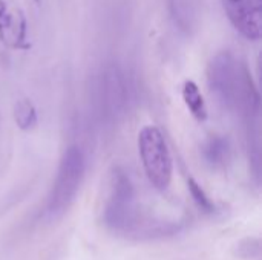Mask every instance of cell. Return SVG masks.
<instances>
[{
    "mask_svg": "<svg viewBox=\"0 0 262 260\" xmlns=\"http://www.w3.org/2000/svg\"><path fill=\"white\" fill-rule=\"evenodd\" d=\"M233 28L247 40L262 35V0H221Z\"/></svg>",
    "mask_w": 262,
    "mask_h": 260,
    "instance_id": "obj_6",
    "label": "cell"
},
{
    "mask_svg": "<svg viewBox=\"0 0 262 260\" xmlns=\"http://www.w3.org/2000/svg\"><path fill=\"white\" fill-rule=\"evenodd\" d=\"M100 93V109L104 116H111V120H117L120 113H123L127 101L126 87L123 84V80L117 74H109V77L104 80L101 86Z\"/></svg>",
    "mask_w": 262,
    "mask_h": 260,
    "instance_id": "obj_7",
    "label": "cell"
},
{
    "mask_svg": "<svg viewBox=\"0 0 262 260\" xmlns=\"http://www.w3.org/2000/svg\"><path fill=\"white\" fill-rule=\"evenodd\" d=\"M183 100L190 110V113L198 120V121H206L207 120V107L206 101L203 98V93L198 87V84L192 80L184 81L183 84Z\"/></svg>",
    "mask_w": 262,
    "mask_h": 260,
    "instance_id": "obj_8",
    "label": "cell"
},
{
    "mask_svg": "<svg viewBox=\"0 0 262 260\" xmlns=\"http://www.w3.org/2000/svg\"><path fill=\"white\" fill-rule=\"evenodd\" d=\"M34 2H37V3H40V0H34Z\"/></svg>",
    "mask_w": 262,
    "mask_h": 260,
    "instance_id": "obj_12",
    "label": "cell"
},
{
    "mask_svg": "<svg viewBox=\"0 0 262 260\" xmlns=\"http://www.w3.org/2000/svg\"><path fill=\"white\" fill-rule=\"evenodd\" d=\"M207 77L212 93L224 109L249 118L258 115L259 93L247 66L236 55L229 51L216 54L209 64Z\"/></svg>",
    "mask_w": 262,
    "mask_h": 260,
    "instance_id": "obj_2",
    "label": "cell"
},
{
    "mask_svg": "<svg viewBox=\"0 0 262 260\" xmlns=\"http://www.w3.org/2000/svg\"><path fill=\"white\" fill-rule=\"evenodd\" d=\"M203 155L212 166H223L229 159V144L224 138L212 136L203 147Z\"/></svg>",
    "mask_w": 262,
    "mask_h": 260,
    "instance_id": "obj_9",
    "label": "cell"
},
{
    "mask_svg": "<svg viewBox=\"0 0 262 260\" xmlns=\"http://www.w3.org/2000/svg\"><path fill=\"white\" fill-rule=\"evenodd\" d=\"M101 219L107 230L129 238L164 236L177 230V227L169 222H155L147 219L141 210V204H138L137 190L130 176L120 167L114 169L111 175Z\"/></svg>",
    "mask_w": 262,
    "mask_h": 260,
    "instance_id": "obj_1",
    "label": "cell"
},
{
    "mask_svg": "<svg viewBox=\"0 0 262 260\" xmlns=\"http://www.w3.org/2000/svg\"><path fill=\"white\" fill-rule=\"evenodd\" d=\"M0 43L11 49H28V21L17 0H0Z\"/></svg>",
    "mask_w": 262,
    "mask_h": 260,
    "instance_id": "obj_5",
    "label": "cell"
},
{
    "mask_svg": "<svg viewBox=\"0 0 262 260\" xmlns=\"http://www.w3.org/2000/svg\"><path fill=\"white\" fill-rule=\"evenodd\" d=\"M138 152L149 184L166 192L172 184L173 162L163 132L157 126H146L138 133Z\"/></svg>",
    "mask_w": 262,
    "mask_h": 260,
    "instance_id": "obj_4",
    "label": "cell"
},
{
    "mask_svg": "<svg viewBox=\"0 0 262 260\" xmlns=\"http://www.w3.org/2000/svg\"><path fill=\"white\" fill-rule=\"evenodd\" d=\"M187 185H189L190 195H192L193 201L196 202V205H198L201 210H204V211H207V213H212V211L215 210V205H213L212 199L206 195V192L203 190V187H201L193 178H189V179H187Z\"/></svg>",
    "mask_w": 262,
    "mask_h": 260,
    "instance_id": "obj_11",
    "label": "cell"
},
{
    "mask_svg": "<svg viewBox=\"0 0 262 260\" xmlns=\"http://www.w3.org/2000/svg\"><path fill=\"white\" fill-rule=\"evenodd\" d=\"M84 170L86 159L81 149L77 146H71L69 149H66L60 159L55 181L52 184L46 202V213L52 219L63 216L75 202L80 187L83 184Z\"/></svg>",
    "mask_w": 262,
    "mask_h": 260,
    "instance_id": "obj_3",
    "label": "cell"
},
{
    "mask_svg": "<svg viewBox=\"0 0 262 260\" xmlns=\"http://www.w3.org/2000/svg\"><path fill=\"white\" fill-rule=\"evenodd\" d=\"M14 120L21 130H31L37 124V112L29 100H18L14 107Z\"/></svg>",
    "mask_w": 262,
    "mask_h": 260,
    "instance_id": "obj_10",
    "label": "cell"
}]
</instances>
